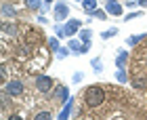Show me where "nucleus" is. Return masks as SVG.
<instances>
[{
    "label": "nucleus",
    "instance_id": "obj_1",
    "mask_svg": "<svg viewBox=\"0 0 147 120\" xmlns=\"http://www.w3.org/2000/svg\"><path fill=\"white\" fill-rule=\"evenodd\" d=\"M103 101H105V91L101 86H88L84 91V103L88 108H99V105H103Z\"/></svg>",
    "mask_w": 147,
    "mask_h": 120
},
{
    "label": "nucleus",
    "instance_id": "obj_2",
    "mask_svg": "<svg viewBox=\"0 0 147 120\" xmlns=\"http://www.w3.org/2000/svg\"><path fill=\"white\" fill-rule=\"evenodd\" d=\"M9 97H19L23 93V84L21 80H9V82H4V89H2Z\"/></svg>",
    "mask_w": 147,
    "mask_h": 120
},
{
    "label": "nucleus",
    "instance_id": "obj_3",
    "mask_svg": "<svg viewBox=\"0 0 147 120\" xmlns=\"http://www.w3.org/2000/svg\"><path fill=\"white\" fill-rule=\"evenodd\" d=\"M53 86H55V82H53L51 76H38L36 78V89L40 93H44V95H49V93L53 91Z\"/></svg>",
    "mask_w": 147,
    "mask_h": 120
},
{
    "label": "nucleus",
    "instance_id": "obj_4",
    "mask_svg": "<svg viewBox=\"0 0 147 120\" xmlns=\"http://www.w3.org/2000/svg\"><path fill=\"white\" fill-rule=\"evenodd\" d=\"M67 15H69V6L65 4V2H57V4H55V11H53L55 21L61 23V21H65V19H67Z\"/></svg>",
    "mask_w": 147,
    "mask_h": 120
},
{
    "label": "nucleus",
    "instance_id": "obj_5",
    "mask_svg": "<svg viewBox=\"0 0 147 120\" xmlns=\"http://www.w3.org/2000/svg\"><path fill=\"white\" fill-rule=\"evenodd\" d=\"M53 99H55L57 103H65L69 99V89L67 86H57V89L53 91Z\"/></svg>",
    "mask_w": 147,
    "mask_h": 120
},
{
    "label": "nucleus",
    "instance_id": "obj_6",
    "mask_svg": "<svg viewBox=\"0 0 147 120\" xmlns=\"http://www.w3.org/2000/svg\"><path fill=\"white\" fill-rule=\"evenodd\" d=\"M78 30H80V21H78V19H69V21H65V25H63V34H65V38L78 34Z\"/></svg>",
    "mask_w": 147,
    "mask_h": 120
},
{
    "label": "nucleus",
    "instance_id": "obj_7",
    "mask_svg": "<svg viewBox=\"0 0 147 120\" xmlns=\"http://www.w3.org/2000/svg\"><path fill=\"white\" fill-rule=\"evenodd\" d=\"M105 2H107V9L105 11H107L109 15H116V17L122 15V4L120 2H116V0H105Z\"/></svg>",
    "mask_w": 147,
    "mask_h": 120
},
{
    "label": "nucleus",
    "instance_id": "obj_8",
    "mask_svg": "<svg viewBox=\"0 0 147 120\" xmlns=\"http://www.w3.org/2000/svg\"><path fill=\"white\" fill-rule=\"evenodd\" d=\"M126 61H128V51L118 49V55H116V68H126Z\"/></svg>",
    "mask_w": 147,
    "mask_h": 120
},
{
    "label": "nucleus",
    "instance_id": "obj_9",
    "mask_svg": "<svg viewBox=\"0 0 147 120\" xmlns=\"http://www.w3.org/2000/svg\"><path fill=\"white\" fill-rule=\"evenodd\" d=\"M69 49L74 55H84V42H80V40H69Z\"/></svg>",
    "mask_w": 147,
    "mask_h": 120
},
{
    "label": "nucleus",
    "instance_id": "obj_10",
    "mask_svg": "<svg viewBox=\"0 0 147 120\" xmlns=\"http://www.w3.org/2000/svg\"><path fill=\"white\" fill-rule=\"evenodd\" d=\"M0 30H2V34H6V36H15V34H17V25H15V23H6V21H2Z\"/></svg>",
    "mask_w": 147,
    "mask_h": 120
},
{
    "label": "nucleus",
    "instance_id": "obj_11",
    "mask_svg": "<svg viewBox=\"0 0 147 120\" xmlns=\"http://www.w3.org/2000/svg\"><path fill=\"white\" fill-rule=\"evenodd\" d=\"M71 110H74V99H67V101H65V108L61 110V114H59V118H61V120H65V118H69V114H71Z\"/></svg>",
    "mask_w": 147,
    "mask_h": 120
},
{
    "label": "nucleus",
    "instance_id": "obj_12",
    "mask_svg": "<svg viewBox=\"0 0 147 120\" xmlns=\"http://www.w3.org/2000/svg\"><path fill=\"white\" fill-rule=\"evenodd\" d=\"M145 38H147V32L137 34V36H128V38H126V44H128V46H137V44L141 42V40H145Z\"/></svg>",
    "mask_w": 147,
    "mask_h": 120
},
{
    "label": "nucleus",
    "instance_id": "obj_13",
    "mask_svg": "<svg viewBox=\"0 0 147 120\" xmlns=\"http://www.w3.org/2000/svg\"><path fill=\"white\" fill-rule=\"evenodd\" d=\"M97 4H99V0H82V6H84L86 15H90V13L97 9Z\"/></svg>",
    "mask_w": 147,
    "mask_h": 120
},
{
    "label": "nucleus",
    "instance_id": "obj_14",
    "mask_svg": "<svg viewBox=\"0 0 147 120\" xmlns=\"http://www.w3.org/2000/svg\"><path fill=\"white\" fill-rule=\"evenodd\" d=\"M15 13H17V9H15L13 4H9V2L2 4V17H13Z\"/></svg>",
    "mask_w": 147,
    "mask_h": 120
},
{
    "label": "nucleus",
    "instance_id": "obj_15",
    "mask_svg": "<svg viewBox=\"0 0 147 120\" xmlns=\"http://www.w3.org/2000/svg\"><path fill=\"white\" fill-rule=\"evenodd\" d=\"M107 15H109V13H107V11H101V9H95V11L90 13V17L99 19V21H105V19H107Z\"/></svg>",
    "mask_w": 147,
    "mask_h": 120
},
{
    "label": "nucleus",
    "instance_id": "obj_16",
    "mask_svg": "<svg viewBox=\"0 0 147 120\" xmlns=\"http://www.w3.org/2000/svg\"><path fill=\"white\" fill-rule=\"evenodd\" d=\"M25 6L32 11H40L42 9V0H25Z\"/></svg>",
    "mask_w": 147,
    "mask_h": 120
},
{
    "label": "nucleus",
    "instance_id": "obj_17",
    "mask_svg": "<svg viewBox=\"0 0 147 120\" xmlns=\"http://www.w3.org/2000/svg\"><path fill=\"white\" fill-rule=\"evenodd\" d=\"M80 34V40H82V42H90V36H92V32L88 30V28H84L82 32H78Z\"/></svg>",
    "mask_w": 147,
    "mask_h": 120
},
{
    "label": "nucleus",
    "instance_id": "obj_18",
    "mask_svg": "<svg viewBox=\"0 0 147 120\" xmlns=\"http://www.w3.org/2000/svg\"><path fill=\"white\" fill-rule=\"evenodd\" d=\"M118 34V28H109V30H105V32H101V38L103 40H107V38H111V36H116Z\"/></svg>",
    "mask_w": 147,
    "mask_h": 120
},
{
    "label": "nucleus",
    "instance_id": "obj_19",
    "mask_svg": "<svg viewBox=\"0 0 147 120\" xmlns=\"http://www.w3.org/2000/svg\"><path fill=\"white\" fill-rule=\"evenodd\" d=\"M116 80H118V82H126V80H128V78H126V72H124V68H118V72H116Z\"/></svg>",
    "mask_w": 147,
    "mask_h": 120
},
{
    "label": "nucleus",
    "instance_id": "obj_20",
    "mask_svg": "<svg viewBox=\"0 0 147 120\" xmlns=\"http://www.w3.org/2000/svg\"><path fill=\"white\" fill-rule=\"evenodd\" d=\"M34 118H36V120H49V118H53V116H51V112H49V110H42V112H38Z\"/></svg>",
    "mask_w": 147,
    "mask_h": 120
},
{
    "label": "nucleus",
    "instance_id": "obj_21",
    "mask_svg": "<svg viewBox=\"0 0 147 120\" xmlns=\"http://www.w3.org/2000/svg\"><path fill=\"white\" fill-rule=\"evenodd\" d=\"M69 53H71L69 46H65V49H59V51H57V59H65V57L69 55Z\"/></svg>",
    "mask_w": 147,
    "mask_h": 120
},
{
    "label": "nucleus",
    "instance_id": "obj_22",
    "mask_svg": "<svg viewBox=\"0 0 147 120\" xmlns=\"http://www.w3.org/2000/svg\"><path fill=\"white\" fill-rule=\"evenodd\" d=\"M90 65H92V70H95V72H101L103 70V61H101V59H92Z\"/></svg>",
    "mask_w": 147,
    "mask_h": 120
},
{
    "label": "nucleus",
    "instance_id": "obj_23",
    "mask_svg": "<svg viewBox=\"0 0 147 120\" xmlns=\"http://www.w3.org/2000/svg\"><path fill=\"white\" fill-rule=\"evenodd\" d=\"M145 84H147L145 78H135V80H132V86H135V89H143Z\"/></svg>",
    "mask_w": 147,
    "mask_h": 120
},
{
    "label": "nucleus",
    "instance_id": "obj_24",
    "mask_svg": "<svg viewBox=\"0 0 147 120\" xmlns=\"http://www.w3.org/2000/svg\"><path fill=\"white\" fill-rule=\"evenodd\" d=\"M143 15V11H132V13H128V15L124 17V21H130V19H137V17H141Z\"/></svg>",
    "mask_w": 147,
    "mask_h": 120
},
{
    "label": "nucleus",
    "instance_id": "obj_25",
    "mask_svg": "<svg viewBox=\"0 0 147 120\" xmlns=\"http://www.w3.org/2000/svg\"><path fill=\"white\" fill-rule=\"evenodd\" d=\"M6 76H9V68L2 63V65H0V80H2V82H6Z\"/></svg>",
    "mask_w": 147,
    "mask_h": 120
},
{
    "label": "nucleus",
    "instance_id": "obj_26",
    "mask_svg": "<svg viewBox=\"0 0 147 120\" xmlns=\"http://www.w3.org/2000/svg\"><path fill=\"white\" fill-rule=\"evenodd\" d=\"M49 49L51 51H59V40L57 38H49Z\"/></svg>",
    "mask_w": 147,
    "mask_h": 120
},
{
    "label": "nucleus",
    "instance_id": "obj_27",
    "mask_svg": "<svg viewBox=\"0 0 147 120\" xmlns=\"http://www.w3.org/2000/svg\"><path fill=\"white\" fill-rule=\"evenodd\" d=\"M139 2H137V0H128V2H126V6H128V9H135V6H137Z\"/></svg>",
    "mask_w": 147,
    "mask_h": 120
},
{
    "label": "nucleus",
    "instance_id": "obj_28",
    "mask_svg": "<svg viewBox=\"0 0 147 120\" xmlns=\"http://www.w3.org/2000/svg\"><path fill=\"white\" fill-rule=\"evenodd\" d=\"M84 76L82 74H80V72H76V74H74V82H80V80H82Z\"/></svg>",
    "mask_w": 147,
    "mask_h": 120
},
{
    "label": "nucleus",
    "instance_id": "obj_29",
    "mask_svg": "<svg viewBox=\"0 0 147 120\" xmlns=\"http://www.w3.org/2000/svg\"><path fill=\"white\" fill-rule=\"evenodd\" d=\"M139 6H143V9H147V0H137Z\"/></svg>",
    "mask_w": 147,
    "mask_h": 120
},
{
    "label": "nucleus",
    "instance_id": "obj_30",
    "mask_svg": "<svg viewBox=\"0 0 147 120\" xmlns=\"http://www.w3.org/2000/svg\"><path fill=\"white\" fill-rule=\"evenodd\" d=\"M44 2H46V4H51V2H53V0H44Z\"/></svg>",
    "mask_w": 147,
    "mask_h": 120
}]
</instances>
